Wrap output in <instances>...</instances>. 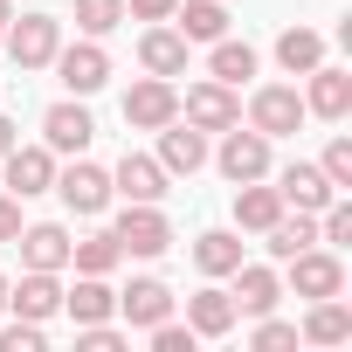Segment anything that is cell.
<instances>
[{
    "mask_svg": "<svg viewBox=\"0 0 352 352\" xmlns=\"http://www.w3.org/2000/svg\"><path fill=\"white\" fill-rule=\"evenodd\" d=\"M173 21H180L187 42H221V35H228V8H221V0H180Z\"/></svg>",
    "mask_w": 352,
    "mask_h": 352,
    "instance_id": "4316f807",
    "label": "cell"
},
{
    "mask_svg": "<svg viewBox=\"0 0 352 352\" xmlns=\"http://www.w3.org/2000/svg\"><path fill=\"white\" fill-rule=\"evenodd\" d=\"M187 324H194V338H228V331H235V297L214 290V283L194 290V297H187Z\"/></svg>",
    "mask_w": 352,
    "mask_h": 352,
    "instance_id": "44dd1931",
    "label": "cell"
},
{
    "mask_svg": "<svg viewBox=\"0 0 352 352\" xmlns=\"http://www.w3.org/2000/svg\"><path fill=\"white\" fill-rule=\"evenodd\" d=\"M318 166H324V180H331V187L345 194V187H352V138L338 131V138L324 145V159H318Z\"/></svg>",
    "mask_w": 352,
    "mask_h": 352,
    "instance_id": "1f68e13d",
    "label": "cell"
},
{
    "mask_svg": "<svg viewBox=\"0 0 352 352\" xmlns=\"http://www.w3.org/2000/svg\"><path fill=\"white\" fill-rule=\"evenodd\" d=\"M276 63H283V76H311L324 63V35L318 28H283L276 35Z\"/></svg>",
    "mask_w": 352,
    "mask_h": 352,
    "instance_id": "cb8c5ba5",
    "label": "cell"
},
{
    "mask_svg": "<svg viewBox=\"0 0 352 352\" xmlns=\"http://www.w3.org/2000/svg\"><path fill=\"white\" fill-rule=\"evenodd\" d=\"M166 180H173V173L159 159H145V152H124L111 166V194H124V201H166Z\"/></svg>",
    "mask_w": 352,
    "mask_h": 352,
    "instance_id": "ac0fdd59",
    "label": "cell"
},
{
    "mask_svg": "<svg viewBox=\"0 0 352 352\" xmlns=\"http://www.w3.org/2000/svg\"><path fill=\"white\" fill-rule=\"evenodd\" d=\"M304 111H311V118H324V124H338V118L352 111V69L318 63V69H311V90H304Z\"/></svg>",
    "mask_w": 352,
    "mask_h": 352,
    "instance_id": "2e32d148",
    "label": "cell"
},
{
    "mask_svg": "<svg viewBox=\"0 0 352 352\" xmlns=\"http://www.w3.org/2000/svg\"><path fill=\"white\" fill-rule=\"evenodd\" d=\"M14 249H21V270H63L69 263V228L63 221H21V235H14Z\"/></svg>",
    "mask_w": 352,
    "mask_h": 352,
    "instance_id": "d6986e66",
    "label": "cell"
},
{
    "mask_svg": "<svg viewBox=\"0 0 352 352\" xmlns=\"http://www.w3.org/2000/svg\"><path fill=\"white\" fill-rule=\"evenodd\" d=\"M8 311L21 318H56L63 311V270H21V283H8Z\"/></svg>",
    "mask_w": 352,
    "mask_h": 352,
    "instance_id": "4fadbf2b",
    "label": "cell"
},
{
    "mask_svg": "<svg viewBox=\"0 0 352 352\" xmlns=\"http://www.w3.org/2000/svg\"><path fill=\"white\" fill-rule=\"evenodd\" d=\"M180 118L194 124V131H228V124H242V97L228 90V83H187V97H180Z\"/></svg>",
    "mask_w": 352,
    "mask_h": 352,
    "instance_id": "52a82bcc",
    "label": "cell"
},
{
    "mask_svg": "<svg viewBox=\"0 0 352 352\" xmlns=\"http://www.w3.org/2000/svg\"><path fill=\"white\" fill-rule=\"evenodd\" d=\"M118 318L131 331H152L159 318H173V290L159 276H131V290H118Z\"/></svg>",
    "mask_w": 352,
    "mask_h": 352,
    "instance_id": "e0dca14e",
    "label": "cell"
},
{
    "mask_svg": "<svg viewBox=\"0 0 352 352\" xmlns=\"http://www.w3.org/2000/svg\"><path fill=\"white\" fill-rule=\"evenodd\" d=\"M194 263H201V276H228V270L242 263V235H228V228L194 235Z\"/></svg>",
    "mask_w": 352,
    "mask_h": 352,
    "instance_id": "f546056e",
    "label": "cell"
},
{
    "mask_svg": "<svg viewBox=\"0 0 352 352\" xmlns=\"http://www.w3.org/2000/svg\"><path fill=\"white\" fill-rule=\"evenodd\" d=\"M56 49H63V14H21V21H8V56H14V69H49Z\"/></svg>",
    "mask_w": 352,
    "mask_h": 352,
    "instance_id": "7a4b0ae2",
    "label": "cell"
},
{
    "mask_svg": "<svg viewBox=\"0 0 352 352\" xmlns=\"http://www.w3.org/2000/svg\"><path fill=\"white\" fill-rule=\"evenodd\" d=\"M63 311H69L76 324H104V318L118 311V290H111L104 276H76V290H63Z\"/></svg>",
    "mask_w": 352,
    "mask_h": 352,
    "instance_id": "603a6c76",
    "label": "cell"
},
{
    "mask_svg": "<svg viewBox=\"0 0 352 352\" xmlns=\"http://www.w3.org/2000/svg\"><path fill=\"white\" fill-rule=\"evenodd\" d=\"M276 214H283V194H276V187H263V180H242V187H235V221H242V228L263 235Z\"/></svg>",
    "mask_w": 352,
    "mask_h": 352,
    "instance_id": "83f0119b",
    "label": "cell"
},
{
    "mask_svg": "<svg viewBox=\"0 0 352 352\" xmlns=\"http://www.w3.org/2000/svg\"><path fill=\"white\" fill-rule=\"evenodd\" d=\"M311 242H318V214H304V208H297V214L283 208V214L263 228V249H270L276 263H290V256H297V249H311Z\"/></svg>",
    "mask_w": 352,
    "mask_h": 352,
    "instance_id": "7402d4cb",
    "label": "cell"
},
{
    "mask_svg": "<svg viewBox=\"0 0 352 352\" xmlns=\"http://www.w3.org/2000/svg\"><path fill=\"white\" fill-rule=\"evenodd\" d=\"M56 76H63V90H69V97H97V90L111 83V56H104V42H97V35H83V42L56 49Z\"/></svg>",
    "mask_w": 352,
    "mask_h": 352,
    "instance_id": "277c9868",
    "label": "cell"
},
{
    "mask_svg": "<svg viewBox=\"0 0 352 352\" xmlns=\"http://www.w3.org/2000/svg\"><path fill=\"white\" fill-rule=\"evenodd\" d=\"M14 138H21V131H14V118H0V159L14 152Z\"/></svg>",
    "mask_w": 352,
    "mask_h": 352,
    "instance_id": "74e56055",
    "label": "cell"
},
{
    "mask_svg": "<svg viewBox=\"0 0 352 352\" xmlns=\"http://www.w3.org/2000/svg\"><path fill=\"white\" fill-rule=\"evenodd\" d=\"M187 56H194V42H187L180 28H166V21H152V28L138 35V63H145V76H187Z\"/></svg>",
    "mask_w": 352,
    "mask_h": 352,
    "instance_id": "5bb4252c",
    "label": "cell"
},
{
    "mask_svg": "<svg viewBox=\"0 0 352 352\" xmlns=\"http://www.w3.org/2000/svg\"><path fill=\"white\" fill-rule=\"evenodd\" d=\"M283 270H290L283 283H290L304 304H318V297H345V263H338L331 249H318V242H311V249H297Z\"/></svg>",
    "mask_w": 352,
    "mask_h": 352,
    "instance_id": "3957f363",
    "label": "cell"
},
{
    "mask_svg": "<svg viewBox=\"0 0 352 352\" xmlns=\"http://www.w3.org/2000/svg\"><path fill=\"white\" fill-rule=\"evenodd\" d=\"M297 338H311V345H345V338H352V311H345V297H318Z\"/></svg>",
    "mask_w": 352,
    "mask_h": 352,
    "instance_id": "484cf974",
    "label": "cell"
},
{
    "mask_svg": "<svg viewBox=\"0 0 352 352\" xmlns=\"http://www.w3.org/2000/svg\"><path fill=\"white\" fill-rule=\"evenodd\" d=\"M0 318H8V276H0Z\"/></svg>",
    "mask_w": 352,
    "mask_h": 352,
    "instance_id": "ab89813d",
    "label": "cell"
},
{
    "mask_svg": "<svg viewBox=\"0 0 352 352\" xmlns=\"http://www.w3.org/2000/svg\"><path fill=\"white\" fill-rule=\"evenodd\" d=\"M0 173H8V194H14V201H35V194H49V187H56V152H49V145H21V138H14V152L0 159Z\"/></svg>",
    "mask_w": 352,
    "mask_h": 352,
    "instance_id": "30bf717a",
    "label": "cell"
},
{
    "mask_svg": "<svg viewBox=\"0 0 352 352\" xmlns=\"http://www.w3.org/2000/svg\"><path fill=\"white\" fill-rule=\"evenodd\" d=\"M42 138H49V152H83L97 138V118L83 111V97H63L42 111Z\"/></svg>",
    "mask_w": 352,
    "mask_h": 352,
    "instance_id": "7c38bea8",
    "label": "cell"
},
{
    "mask_svg": "<svg viewBox=\"0 0 352 352\" xmlns=\"http://www.w3.org/2000/svg\"><path fill=\"white\" fill-rule=\"evenodd\" d=\"M76 345L83 352H124V331H111V318L104 324H76Z\"/></svg>",
    "mask_w": 352,
    "mask_h": 352,
    "instance_id": "e575fe53",
    "label": "cell"
},
{
    "mask_svg": "<svg viewBox=\"0 0 352 352\" xmlns=\"http://www.w3.org/2000/svg\"><path fill=\"white\" fill-rule=\"evenodd\" d=\"M214 166L228 173L235 187H242V180H270V138H263L256 124H249V131H242V124H228V131H221V152H214Z\"/></svg>",
    "mask_w": 352,
    "mask_h": 352,
    "instance_id": "ba28073f",
    "label": "cell"
},
{
    "mask_svg": "<svg viewBox=\"0 0 352 352\" xmlns=\"http://www.w3.org/2000/svg\"><path fill=\"white\" fill-rule=\"evenodd\" d=\"M276 194H283V208H304V214H318V208L338 201V187L324 180V166H311V159H297V166L276 173Z\"/></svg>",
    "mask_w": 352,
    "mask_h": 352,
    "instance_id": "9a60e30c",
    "label": "cell"
},
{
    "mask_svg": "<svg viewBox=\"0 0 352 352\" xmlns=\"http://www.w3.org/2000/svg\"><path fill=\"white\" fill-rule=\"evenodd\" d=\"M124 21V0H76V28L83 35H111Z\"/></svg>",
    "mask_w": 352,
    "mask_h": 352,
    "instance_id": "4dcf8cb0",
    "label": "cell"
},
{
    "mask_svg": "<svg viewBox=\"0 0 352 352\" xmlns=\"http://www.w3.org/2000/svg\"><path fill=\"white\" fill-rule=\"evenodd\" d=\"M173 118H180V90H173V76H138L124 90V124L131 131H159Z\"/></svg>",
    "mask_w": 352,
    "mask_h": 352,
    "instance_id": "8992f818",
    "label": "cell"
},
{
    "mask_svg": "<svg viewBox=\"0 0 352 352\" xmlns=\"http://www.w3.org/2000/svg\"><path fill=\"white\" fill-rule=\"evenodd\" d=\"M111 235H118L124 256H166L173 249V221L159 214V201H124V214L111 221Z\"/></svg>",
    "mask_w": 352,
    "mask_h": 352,
    "instance_id": "6da1fadb",
    "label": "cell"
},
{
    "mask_svg": "<svg viewBox=\"0 0 352 352\" xmlns=\"http://www.w3.org/2000/svg\"><path fill=\"white\" fill-rule=\"evenodd\" d=\"M228 276H235V290H228V297H235V318H263V311H276V297H283V276H276L270 263H249V256H242Z\"/></svg>",
    "mask_w": 352,
    "mask_h": 352,
    "instance_id": "8fae6325",
    "label": "cell"
},
{
    "mask_svg": "<svg viewBox=\"0 0 352 352\" xmlns=\"http://www.w3.org/2000/svg\"><path fill=\"white\" fill-rule=\"evenodd\" d=\"M49 338H42V324L35 318H21V324H0V352H42Z\"/></svg>",
    "mask_w": 352,
    "mask_h": 352,
    "instance_id": "d6a6232c",
    "label": "cell"
},
{
    "mask_svg": "<svg viewBox=\"0 0 352 352\" xmlns=\"http://www.w3.org/2000/svg\"><path fill=\"white\" fill-rule=\"evenodd\" d=\"M304 118H311V111H304V97H297L290 83H263V90L249 97V124H256L263 138H290Z\"/></svg>",
    "mask_w": 352,
    "mask_h": 352,
    "instance_id": "9c48e42d",
    "label": "cell"
},
{
    "mask_svg": "<svg viewBox=\"0 0 352 352\" xmlns=\"http://www.w3.org/2000/svg\"><path fill=\"white\" fill-rule=\"evenodd\" d=\"M69 263H76V276H111V270L124 263V249H118V235H111V228H97V235L69 242Z\"/></svg>",
    "mask_w": 352,
    "mask_h": 352,
    "instance_id": "f1b7e54d",
    "label": "cell"
},
{
    "mask_svg": "<svg viewBox=\"0 0 352 352\" xmlns=\"http://www.w3.org/2000/svg\"><path fill=\"white\" fill-rule=\"evenodd\" d=\"M8 21H14V0H0V35H8Z\"/></svg>",
    "mask_w": 352,
    "mask_h": 352,
    "instance_id": "f35d334b",
    "label": "cell"
},
{
    "mask_svg": "<svg viewBox=\"0 0 352 352\" xmlns=\"http://www.w3.org/2000/svg\"><path fill=\"white\" fill-rule=\"evenodd\" d=\"M159 166H166V173H201V166H208V131H194L187 118L159 124Z\"/></svg>",
    "mask_w": 352,
    "mask_h": 352,
    "instance_id": "ffe728a7",
    "label": "cell"
},
{
    "mask_svg": "<svg viewBox=\"0 0 352 352\" xmlns=\"http://www.w3.org/2000/svg\"><path fill=\"white\" fill-rule=\"evenodd\" d=\"M249 345H263V352H283V345H297V324H276V318L263 311V324L249 331Z\"/></svg>",
    "mask_w": 352,
    "mask_h": 352,
    "instance_id": "836d02e7",
    "label": "cell"
},
{
    "mask_svg": "<svg viewBox=\"0 0 352 352\" xmlns=\"http://www.w3.org/2000/svg\"><path fill=\"white\" fill-rule=\"evenodd\" d=\"M56 194H63V208H69V214H83V221H90V214H104V208H111V173H104V166H90V159L76 152V166H56Z\"/></svg>",
    "mask_w": 352,
    "mask_h": 352,
    "instance_id": "5b68a950",
    "label": "cell"
},
{
    "mask_svg": "<svg viewBox=\"0 0 352 352\" xmlns=\"http://www.w3.org/2000/svg\"><path fill=\"white\" fill-rule=\"evenodd\" d=\"M214 56H208V76L214 83H228V90H242L249 76H256V49L249 42H235V35H221V42H208Z\"/></svg>",
    "mask_w": 352,
    "mask_h": 352,
    "instance_id": "d4e9b609",
    "label": "cell"
},
{
    "mask_svg": "<svg viewBox=\"0 0 352 352\" xmlns=\"http://www.w3.org/2000/svg\"><path fill=\"white\" fill-rule=\"evenodd\" d=\"M173 8H180V0H124L131 21H173Z\"/></svg>",
    "mask_w": 352,
    "mask_h": 352,
    "instance_id": "d590c367",
    "label": "cell"
},
{
    "mask_svg": "<svg viewBox=\"0 0 352 352\" xmlns=\"http://www.w3.org/2000/svg\"><path fill=\"white\" fill-rule=\"evenodd\" d=\"M14 235H21V201L0 194V242H14Z\"/></svg>",
    "mask_w": 352,
    "mask_h": 352,
    "instance_id": "8d00e7d4",
    "label": "cell"
}]
</instances>
